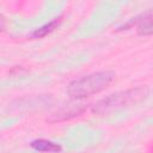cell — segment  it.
Here are the masks:
<instances>
[{
    "label": "cell",
    "instance_id": "cell-1",
    "mask_svg": "<svg viewBox=\"0 0 153 153\" xmlns=\"http://www.w3.org/2000/svg\"><path fill=\"white\" fill-rule=\"evenodd\" d=\"M148 96V88L147 87H136L127 91H121L116 92L114 94H110L99 102H97L92 111L98 115H104V114H110L117 110H121L123 108L130 106L135 103L141 102Z\"/></svg>",
    "mask_w": 153,
    "mask_h": 153
},
{
    "label": "cell",
    "instance_id": "cell-2",
    "mask_svg": "<svg viewBox=\"0 0 153 153\" xmlns=\"http://www.w3.org/2000/svg\"><path fill=\"white\" fill-rule=\"evenodd\" d=\"M115 79L114 72H97L73 80L68 86V93L72 98L81 99L106 88Z\"/></svg>",
    "mask_w": 153,
    "mask_h": 153
},
{
    "label": "cell",
    "instance_id": "cell-3",
    "mask_svg": "<svg viewBox=\"0 0 153 153\" xmlns=\"http://www.w3.org/2000/svg\"><path fill=\"white\" fill-rule=\"evenodd\" d=\"M31 147L36 151L39 152H50V153H57L61 151L60 145L54 143L51 141L44 140V139H39V140H35L31 142Z\"/></svg>",
    "mask_w": 153,
    "mask_h": 153
},
{
    "label": "cell",
    "instance_id": "cell-4",
    "mask_svg": "<svg viewBox=\"0 0 153 153\" xmlns=\"http://www.w3.org/2000/svg\"><path fill=\"white\" fill-rule=\"evenodd\" d=\"M137 31L140 35H151L152 33V12L148 11L142 16V19L139 20Z\"/></svg>",
    "mask_w": 153,
    "mask_h": 153
},
{
    "label": "cell",
    "instance_id": "cell-5",
    "mask_svg": "<svg viewBox=\"0 0 153 153\" xmlns=\"http://www.w3.org/2000/svg\"><path fill=\"white\" fill-rule=\"evenodd\" d=\"M59 23H60V18H56V19L51 20L50 23H48V24L41 26L39 29L35 30V31L32 32V37H35V38H41V37L47 36L49 32H51V31L59 25Z\"/></svg>",
    "mask_w": 153,
    "mask_h": 153
},
{
    "label": "cell",
    "instance_id": "cell-6",
    "mask_svg": "<svg viewBox=\"0 0 153 153\" xmlns=\"http://www.w3.org/2000/svg\"><path fill=\"white\" fill-rule=\"evenodd\" d=\"M4 26H5V19H4V17L0 14V31L4 29Z\"/></svg>",
    "mask_w": 153,
    "mask_h": 153
}]
</instances>
